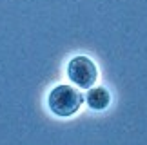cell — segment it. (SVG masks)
<instances>
[{
	"mask_svg": "<svg viewBox=\"0 0 147 145\" xmlns=\"http://www.w3.org/2000/svg\"><path fill=\"white\" fill-rule=\"evenodd\" d=\"M67 76L80 89H91V85L96 82L98 76L96 65L87 56H75L67 64Z\"/></svg>",
	"mask_w": 147,
	"mask_h": 145,
	"instance_id": "7a4b0ae2",
	"label": "cell"
},
{
	"mask_svg": "<svg viewBox=\"0 0 147 145\" xmlns=\"http://www.w3.org/2000/svg\"><path fill=\"white\" fill-rule=\"evenodd\" d=\"M86 100H87V105L91 109H94V111H104L107 105H109L111 96H109V93H107L104 87H94V89H89Z\"/></svg>",
	"mask_w": 147,
	"mask_h": 145,
	"instance_id": "3957f363",
	"label": "cell"
},
{
	"mask_svg": "<svg viewBox=\"0 0 147 145\" xmlns=\"http://www.w3.org/2000/svg\"><path fill=\"white\" fill-rule=\"evenodd\" d=\"M47 105L53 114L60 116V118H67L80 109L82 94L71 85H56L47 96Z\"/></svg>",
	"mask_w": 147,
	"mask_h": 145,
	"instance_id": "6da1fadb",
	"label": "cell"
}]
</instances>
